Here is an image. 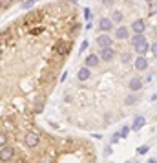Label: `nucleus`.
Instances as JSON below:
<instances>
[{"label": "nucleus", "instance_id": "nucleus-1", "mask_svg": "<svg viewBox=\"0 0 157 163\" xmlns=\"http://www.w3.org/2000/svg\"><path fill=\"white\" fill-rule=\"evenodd\" d=\"M71 46H73V37H70V39H62V40H59L57 42V46H55V53H57V57H60V59H66L70 55V52H71Z\"/></svg>", "mask_w": 157, "mask_h": 163}, {"label": "nucleus", "instance_id": "nucleus-2", "mask_svg": "<svg viewBox=\"0 0 157 163\" xmlns=\"http://www.w3.org/2000/svg\"><path fill=\"white\" fill-rule=\"evenodd\" d=\"M24 145L28 149H37L40 145V134L37 130H28L24 136Z\"/></svg>", "mask_w": 157, "mask_h": 163}, {"label": "nucleus", "instance_id": "nucleus-3", "mask_svg": "<svg viewBox=\"0 0 157 163\" xmlns=\"http://www.w3.org/2000/svg\"><path fill=\"white\" fill-rule=\"evenodd\" d=\"M17 152L11 145H6L4 149H0V163H11L15 159Z\"/></svg>", "mask_w": 157, "mask_h": 163}, {"label": "nucleus", "instance_id": "nucleus-4", "mask_svg": "<svg viewBox=\"0 0 157 163\" xmlns=\"http://www.w3.org/2000/svg\"><path fill=\"white\" fill-rule=\"evenodd\" d=\"M115 57V50L113 48H101V52H99V59L101 61H111Z\"/></svg>", "mask_w": 157, "mask_h": 163}, {"label": "nucleus", "instance_id": "nucleus-5", "mask_svg": "<svg viewBox=\"0 0 157 163\" xmlns=\"http://www.w3.org/2000/svg\"><path fill=\"white\" fill-rule=\"evenodd\" d=\"M131 30L135 35H143L144 30H146V24H144V20L143 18H137V20H133V24H131Z\"/></svg>", "mask_w": 157, "mask_h": 163}, {"label": "nucleus", "instance_id": "nucleus-6", "mask_svg": "<svg viewBox=\"0 0 157 163\" xmlns=\"http://www.w3.org/2000/svg\"><path fill=\"white\" fill-rule=\"evenodd\" d=\"M97 44L101 46V48H111V37L108 33H101L97 37Z\"/></svg>", "mask_w": 157, "mask_h": 163}, {"label": "nucleus", "instance_id": "nucleus-7", "mask_svg": "<svg viewBox=\"0 0 157 163\" xmlns=\"http://www.w3.org/2000/svg\"><path fill=\"white\" fill-rule=\"evenodd\" d=\"M46 106V96H40L35 99V105H33V114H40Z\"/></svg>", "mask_w": 157, "mask_h": 163}, {"label": "nucleus", "instance_id": "nucleus-8", "mask_svg": "<svg viewBox=\"0 0 157 163\" xmlns=\"http://www.w3.org/2000/svg\"><path fill=\"white\" fill-rule=\"evenodd\" d=\"M133 66H135L137 72H144V70H148V59L146 57H137L135 62H133Z\"/></svg>", "mask_w": 157, "mask_h": 163}, {"label": "nucleus", "instance_id": "nucleus-9", "mask_svg": "<svg viewBox=\"0 0 157 163\" xmlns=\"http://www.w3.org/2000/svg\"><path fill=\"white\" fill-rule=\"evenodd\" d=\"M111 26H113V22H111V18H101L99 20V30L102 31V33H108L110 30H111Z\"/></svg>", "mask_w": 157, "mask_h": 163}, {"label": "nucleus", "instance_id": "nucleus-10", "mask_svg": "<svg viewBox=\"0 0 157 163\" xmlns=\"http://www.w3.org/2000/svg\"><path fill=\"white\" fill-rule=\"evenodd\" d=\"M128 86H130L131 92H139V90L143 88V79H139V77H131L130 83H128Z\"/></svg>", "mask_w": 157, "mask_h": 163}, {"label": "nucleus", "instance_id": "nucleus-11", "mask_svg": "<svg viewBox=\"0 0 157 163\" xmlns=\"http://www.w3.org/2000/svg\"><path fill=\"white\" fill-rule=\"evenodd\" d=\"M99 62H101V59H99V55H95V53H92V55L86 57V68H95V66H99Z\"/></svg>", "mask_w": 157, "mask_h": 163}, {"label": "nucleus", "instance_id": "nucleus-12", "mask_svg": "<svg viewBox=\"0 0 157 163\" xmlns=\"http://www.w3.org/2000/svg\"><path fill=\"white\" fill-rule=\"evenodd\" d=\"M89 75H92V70L84 66V68H80V70H79L77 79H79V81H88V79H89Z\"/></svg>", "mask_w": 157, "mask_h": 163}, {"label": "nucleus", "instance_id": "nucleus-13", "mask_svg": "<svg viewBox=\"0 0 157 163\" xmlns=\"http://www.w3.org/2000/svg\"><path fill=\"white\" fill-rule=\"evenodd\" d=\"M133 50H135V52L143 57V55L150 50V44H148V40H146V42H141V44H137V46H133Z\"/></svg>", "mask_w": 157, "mask_h": 163}, {"label": "nucleus", "instance_id": "nucleus-14", "mask_svg": "<svg viewBox=\"0 0 157 163\" xmlns=\"http://www.w3.org/2000/svg\"><path fill=\"white\" fill-rule=\"evenodd\" d=\"M115 37H117V39H121V40L128 39V28H124V26H119V28L115 30Z\"/></svg>", "mask_w": 157, "mask_h": 163}, {"label": "nucleus", "instance_id": "nucleus-15", "mask_svg": "<svg viewBox=\"0 0 157 163\" xmlns=\"http://www.w3.org/2000/svg\"><path fill=\"white\" fill-rule=\"evenodd\" d=\"M143 127H144V118H143V115H137V118L133 119V125H131V128H133V130H141Z\"/></svg>", "mask_w": 157, "mask_h": 163}, {"label": "nucleus", "instance_id": "nucleus-16", "mask_svg": "<svg viewBox=\"0 0 157 163\" xmlns=\"http://www.w3.org/2000/svg\"><path fill=\"white\" fill-rule=\"evenodd\" d=\"M130 42H131V46H137V44H141V42H146V39H144V35H133Z\"/></svg>", "mask_w": 157, "mask_h": 163}, {"label": "nucleus", "instance_id": "nucleus-17", "mask_svg": "<svg viewBox=\"0 0 157 163\" xmlns=\"http://www.w3.org/2000/svg\"><path fill=\"white\" fill-rule=\"evenodd\" d=\"M137 101H139V96H135V94H131V96H128V97H126V105H128V106L135 105Z\"/></svg>", "mask_w": 157, "mask_h": 163}, {"label": "nucleus", "instance_id": "nucleus-18", "mask_svg": "<svg viewBox=\"0 0 157 163\" xmlns=\"http://www.w3.org/2000/svg\"><path fill=\"white\" fill-rule=\"evenodd\" d=\"M8 145V134L6 132H0V149H4Z\"/></svg>", "mask_w": 157, "mask_h": 163}, {"label": "nucleus", "instance_id": "nucleus-19", "mask_svg": "<svg viewBox=\"0 0 157 163\" xmlns=\"http://www.w3.org/2000/svg\"><path fill=\"white\" fill-rule=\"evenodd\" d=\"M113 20H115V22H121V20H122V15H121L119 11H115V13H113V18H111V22H113Z\"/></svg>", "mask_w": 157, "mask_h": 163}, {"label": "nucleus", "instance_id": "nucleus-20", "mask_svg": "<svg viewBox=\"0 0 157 163\" xmlns=\"http://www.w3.org/2000/svg\"><path fill=\"white\" fill-rule=\"evenodd\" d=\"M128 62H131V55L130 53H124L122 55V64H128Z\"/></svg>", "mask_w": 157, "mask_h": 163}, {"label": "nucleus", "instance_id": "nucleus-21", "mask_svg": "<svg viewBox=\"0 0 157 163\" xmlns=\"http://www.w3.org/2000/svg\"><path fill=\"white\" fill-rule=\"evenodd\" d=\"M128 132H130V128H128V127H122V130L119 132V137H126V136H128Z\"/></svg>", "mask_w": 157, "mask_h": 163}, {"label": "nucleus", "instance_id": "nucleus-22", "mask_svg": "<svg viewBox=\"0 0 157 163\" xmlns=\"http://www.w3.org/2000/svg\"><path fill=\"white\" fill-rule=\"evenodd\" d=\"M148 8H150V15H152V13H157V2L148 4Z\"/></svg>", "mask_w": 157, "mask_h": 163}, {"label": "nucleus", "instance_id": "nucleus-23", "mask_svg": "<svg viewBox=\"0 0 157 163\" xmlns=\"http://www.w3.org/2000/svg\"><path fill=\"white\" fill-rule=\"evenodd\" d=\"M152 55L157 57V42H152Z\"/></svg>", "mask_w": 157, "mask_h": 163}, {"label": "nucleus", "instance_id": "nucleus-24", "mask_svg": "<svg viewBox=\"0 0 157 163\" xmlns=\"http://www.w3.org/2000/svg\"><path fill=\"white\" fill-rule=\"evenodd\" d=\"M146 152H148V147H146V145H144V147H139V149H137V154H146Z\"/></svg>", "mask_w": 157, "mask_h": 163}, {"label": "nucleus", "instance_id": "nucleus-25", "mask_svg": "<svg viewBox=\"0 0 157 163\" xmlns=\"http://www.w3.org/2000/svg\"><path fill=\"white\" fill-rule=\"evenodd\" d=\"M84 13H86V18H88V20H92V11H89V9H86Z\"/></svg>", "mask_w": 157, "mask_h": 163}, {"label": "nucleus", "instance_id": "nucleus-26", "mask_svg": "<svg viewBox=\"0 0 157 163\" xmlns=\"http://www.w3.org/2000/svg\"><path fill=\"white\" fill-rule=\"evenodd\" d=\"M111 141H113V143H117V141H119V134H115L113 137H111Z\"/></svg>", "mask_w": 157, "mask_h": 163}, {"label": "nucleus", "instance_id": "nucleus-27", "mask_svg": "<svg viewBox=\"0 0 157 163\" xmlns=\"http://www.w3.org/2000/svg\"><path fill=\"white\" fill-rule=\"evenodd\" d=\"M148 163H157V161H155V159H150V161H148Z\"/></svg>", "mask_w": 157, "mask_h": 163}]
</instances>
